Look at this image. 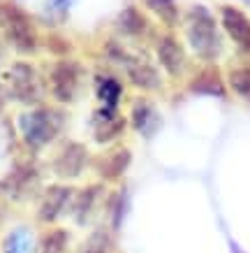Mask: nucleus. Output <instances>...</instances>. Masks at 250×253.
<instances>
[{
    "instance_id": "nucleus-17",
    "label": "nucleus",
    "mask_w": 250,
    "mask_h": 253,
    "mask_svg": "<svg viewBox=\"0 0 250 253\" xmlns=\"http://www.w3.org/2000/svg\"><path fill=\"white\" fill-rule=\"evenodd\" d=\"M2 253H35V239L28 228H16L2 242Z\"/></svg>"
},
{
    "instance_id": "nucleus-28",
    "label": "nucleus",
    "mask_w": 250,
    "mask_h": 253,
    "mask_svg": "<svg viewBox=\"0 0 250 253\" xmlns=\"http://www.w3.org/2000/svg\"><path fill=\"white\" fill-rule=\"evenodd\" d=\"M0 58H2V46H0Z\"/></svg>"
},
{
    "instance_id": "nucleus-25",
    "label": "nucleus",
    "mask_w": 250,
    "mask_h": 253,
    "mask_svg": "<svg viewBox=\"0 0 250 253\" xmlns=\"http://www.w3.org/2000/svg\"><path fill=\"white\" fill-rule=\"evenodd\" d=\"M70 5H72V0H49V9H51L53 14H58L61 19H65Z\"/></svg>"
},
{
    "instance_id": "nucleus-21",
    "label": "nucleus",
    "mask_w": 250,
    "mask_h": 253,
    "mask_svg": "<svg viewBox=\"0 0 250 253\" xmlns=\"http://www.w3.org/2000/svg\"><path fill=\"white\" fill-rule=\"evenodd\" d=\"M76 253H111V237L107 230H95L91 237L81 244Z\"/></svg>"
},
{
    "instance_id": "nucleus-10",
    "label": "nucleus",
    "mask_w": 250,
    "mask_h": 253,
    "mask_svg": "<svg viewBox=\"0 0 250 253\" xmlns=\"http://www.w3.org/2000/svg\"><path fill=\"white\" fill-rule=\"evenodd\" d=\"M130 161H132L130 149L118 146V149H111V151H107V154L100 156L98 161H95V169H98V174L102 176L105 181H116V179H121V176L125 174Z\"/></svg>"
},
{
    "instance_id": "nucleus-6",
    "label": "nucleus",
    "mask_w": 250,
    "mask_h": 253,
    "mask_svg": "<svg viewBox=\"0 0 250 253\" xmlns=\"http://www.w3.org/2000/svg\"><path fill=\"white\" fill-rule=\"evenodd\" d=\"M88 151L81 142H65L58 156L53 158V172L61 179H76L86 169Z\"/></svg>"
},
{
    "instance_id": "nucleus-13",
    "label": "nucleus",
    "mask_w": 250,
    "mask_h": 253,
    "mask_svg": "<svg viewBox=\"0 0 250 253\" xmlns=\"http://www.w3.org/2000/svg\"><path fill=\"white\" fill-rule=\"evenodd\" d=\"M158 58H160V65L172 75H181L183 65H185V54H183V46L179 44V40L172 38V35H165L160 38L158 42Z\"/></svg>"
},
{
    "instance_id": "nucleus-1",
    "label": "nucleus",
    "mask_w": 250,
    "mask_h": 253,
    "mask_svg": "<svg viewBox=\"0 0 250 253\" xmlns=\"http://www.w3.org/2000/svg\"><path fill=\"white\" fill-rule=\"evenodd\" d=\"M63 123H65V114L51 107H35L31 112H23L16 119L23 144L33 151H37L51 139H56V135L63 130Z\"/></svg>"
},
{
    "instance_id": "nucleus-19",
    "label": "nucleus",
    "mask_w": 250,
    "mask_h": 253,
    "mask_svg": "<svg viewBox=\"0 0 250 253\" xmlns=\"http://www.w3.org/2000/svg\"><path fill=\"white\" fill-rule=\"evenodd\" d=\"M70 235L63 228H53L42 237V251L39 253H68Z\"/></svg>"
},
{
    "instance_id": "nucleus-15",
    "label": "nucleus",
    "mask_w": 250,
    "mask_h": 253,
    "mask_svg": "<svg viewBox=\"0 0 250 253\" xmlns=\"http://www.w3.org/2000/svg\"><path fill=\"white\" fill-rule=\"evenodd\" d=\"M95 93H98V100L102 102V109L118 112V102H121V95H123V86L118 84V79L98 75V79H95Z\"/></svg>"
},
{
    "instance_id": "nucleus-4",
    "label": "nucleus",
    "mask_w": 250,
    "mask_h": 253,
    "mask_svg": "<svg viewBox=\"0 0 250 253\" xmlns=\"http://www.w3.org/2000/svg\"><path fill=\"white\" fill-rule=\"evenodd\" d=\"M7 95L23 105H37L44 95L37 70L28 63H14L7 70Z\"/></svg>"
},
{
    "instance_id": "nucleus-7",
    "label": "nucleus",
    "mask_w": 250,
    "mask_h": 253,
    "mask_svg": "<svg viewBox=\"0 0 250 253\" xmlns=\"http://www.w3.org/2000/svg\"><path fill=\"white\" fill-rule=\"evenodd\" d=\"M111 56H116V61H121L128 70V77L130 82L139 88H144V91H151V88H158L160 86V75L158 70L153 68L148 61L144 58H139V56H128L118 51L116 46H111Z\"/></svg>"
},
{
    "instance_id": "nucleus-18",
    "label": "nucleus",
    "mask_w": 250,
    "mask_h": 253,
    "mask_svg": "<svg viewBox=\"0 0 250 253\" xmlns=\"http://www.w3.org/2000/svg\"><path fill=\"white\" fill-rule=\"evenodd\" d=\"M190 91L202 93V95H218V98H222L225 95V86H222L220 75L215 70H206V72H202V75H197L192 79Z\"/></svg>"
},
{
    "instance_id": "nucleus-20",
    "label": "nucleus",
    "mask_w": 250,
    "mask_h": 253,
    "mask_svg": "<svg viewBox=\"0 0 250 253\" xmlns=\"http://www.w3.org/2000/svg\"><path fill=\"white\" fill-rule=\"evenodd\" d=\"M118 26H121L128 35H139V33L146 28V19L139 14V9L125 7L121 12V16H118Z\"/></svg>"
},
{
    "instance_id": "nucleus-2",
    "label": "nucleus",
    "mask_w": 250,
    "mask_h": 253,
    "mask_svg": "<svg viewBox=\"0 0 250 253\" xmlns=\"http://www.w3.org/2000/svg\"><path fill=\"white\" fill-rule=\"evenodd\" d=\"M0 33L19 54H33L37 49V31L31 16L12 0H0Z\"/></svg>"
},
{
    "instance_id": "nucleus-11",
    "label": "nucleus",
    "mask_w": 250,
    "mask_h": 253,
    "mask_svg": "<svg viewBox=\"0 0 250 253\" xmlns=\"http://www.w3.org/2000/svg\"><path fill=\"white\" fill-rule=\"evenodd\" d=\"M222 16V26L234 44H239L243 51H250V19L236 7H222L220 9Z\"/></svg>"
},
{
    "instance_id": "nucleus-23",
    "label": "nucleus",
    "mask_w": 250,
    "mask_h": 253,
    "mask_svg": "<svg viewBox=\"0 0 250 253\" xmlns=\"http://www.w3.org/2000/svg\"><path fill=\"white\" fill-rule=\"evenodd\" d=\"M229 86L232 91L243 100H250V68H236L229 72Z\"/></svg>"
},
{
    "instance_id": "nucleus-5",
    "label": "nucleus",
    "mask_w": 250,
    "mask_h": 253,
    "mask_svg": "<svg viewBox=\"0 0 250 253\" xmlns=\"http://www.w3.org/2000/svg\"><path fill=\"white\" fill-rule=\"evenodd\" d=\"M81 82V70L74 61H58L51 68L49 84H51V95L58 102H72L79 91Z\"/></svg>"
},
{
    "instance_id": "nucleus-27",
    "label": "nucleus",
    "mask_w": 250,
    "mask_h": 253,
    "mask_svg": "<svg viewBox=\"0 0 250 253\" xmlns=\"http://www.w3.org/2000/svg\"><path fill=\"white\" fill-rule=\"evenodd\" d=\"M0 221H2V207H0Z\"/></svg>"
},
{
    "instance_id": "nucleus-24",
    "label": "nucleus",
    "mask_w": 250,
    "mask_h": 253,
    "mask_svg": "<svg viewBox=\"0 0 250 253\" xmlns=\"http://www.w3.org/2000/svg\"><path fill=\"white\" fill-rule=\"evenodd\" d=\"M123 214H125V193L118 191L114 198L109 200V216H111V228H114V230L121 228Z\"/></svg>"
},
{
    "instance_id": "nucleus-8",
    "label": "nucleus",
    "mask_w": 250,
    "mask_h": 253,
    "mask_svg": "<svg viewBox=\"0 0 250 253\" xmlns=\"http://www.w3.org/2000/svg\"><path fill=\"white\" fill-rule=\"evenodd\" d=\"M72 198H74V193H72L70 186H63V184L49 186L44 191V195H42V202H39L37 218L42 223H53L72 205Z\"/></svg>"
},
{
    "instance_id": "nucleus-14",
    "label": "nucleus",
    "mask_w": 250,
    "mask_h": 253,
    "mask_svg": "<svg viewBox=\"0 0 250 253\" xmlns=\"http://www.w3.org/2000/svg\"><path fill=\"white\" fill-rule=\"evenodd\" d=\"M130 119H132V128L137 132H142V135H153V132L158 130L160 126V119H158V112L146 102V100H137L135 105H132V112H130Z\"/></svg>"
},
{
    "instance_id": "nucleus-12",
    "label": "nucleus",
    "mask_w": 250,
    "mask_h": 253,
    "mask_svg": "<svg viewBox=\"0 0 250 253\" xmlns=\"http://www.w3.org/2000/svg\"><path fill=\"white\" fill-rule=\"evenodd\" d=\"M93 128H95V142L98 144H109L116 137H121V132L125 130V119L118 116V112L98 109L95 119H93Z\"/></svg>"
},
{
    "instance_id": "nucleus-9",
    "label": "nucleus",
    "mask_w": 250,
    "mask_h": 253,
    "mask_svg": "<svg viewBox=\"0 0 250 253\" xmlns=\"http://www.w3.org/2000/svg\"><path fill=\"white\" fill-rule=\"evenodd\" d=\"M37 179H39V174H37V169H35V165L21 163V165H16V168L2 179L0 188L7 193V195H12V198H23V195H28V193L35 188Z\"/></svg>"
},
{
    "instance_id": "nucleus-3",
    "label": "nucleus",
    "mask_w": 250,
    "mask_h": 253,
    "mask_svg": "<svg viewBox=\"0 0 250 253\" xmlns=\"http://www.w3.org/2000/svg\"><path fill=\"white\" fill-rule=\"evenodd\" d=\"M188 42L204 61H213L220 51V38L215 31V19L206 7H192L188 12Z\"/></svg>"
},
{
    "instance_id": "nucleus-16",
    "label": "nucleus",
    "mask_w": 250,
    "mask_h": 253,
    "mask_svg": "<svg viewBox=\"0 0 250 253\" xmlns=\"http://www.w3.org/2000/svg\"><path fill=\"white\" fill-rule=\"evenodd\" d=\"M100 195V186H88V188H83V191L74 193V198H72V205H70V211L74 216V221L79 225L88 221V216H91L93 207H95V200Z\"/></svg>"
},
{
    "instance_id": "nucleus-26",
    "label": "nucleus",
    "mask_w": 250,
    "mask_h": 253,
    "mask_svg": "<svg viewBox=\"0 0 250 253\" xmlns=\"http://www.w3.org/2000/svg\"><path fill=\"white\" fill-rule=\"evenodd\" d=\"M2 105H5V91H2V86H0V109H2Z\"/></svg>"
},
{
    "instance_id": "nucleus-22",
    "label": "nucleus",
    "mask_w": 250,
    "mask_h": 253,
    "mask_svg": "<svg viewBox=\"0 0 250 253\" xmlns=\"http://www.w3.org/2000/svg\"><path fill=\"white\" fill-rule=\"evenodd\" d=\"M146 7L155 12L167 26H174L179 21V9L174 0H146Z\"/></svg>"
}]
</instances>
